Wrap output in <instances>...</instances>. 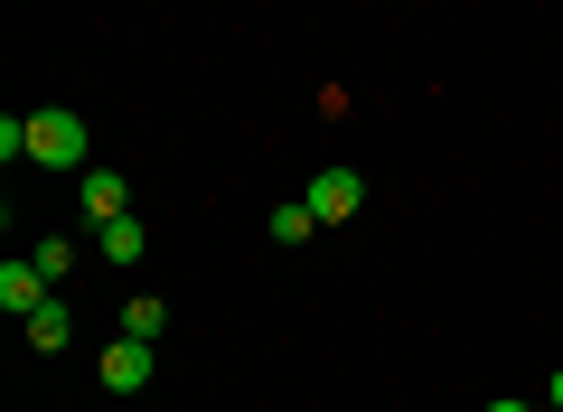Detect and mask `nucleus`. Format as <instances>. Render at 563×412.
I'll return each instance as SVG.
<instances>
[{
  "instance_id": "1",
  "label": "nucleus",
  "mask_w": 563,
  "mask_h": 412,
  "mask_svg": "<svg viewBox=\"0 0 563 412\" xmlns=\"http://www.w3.org/2000/svg\"><path fill=\"white\" fill-rule=\"evenodd\" d=\"M29 159H38V169H85V122L66 113V103L29 113Z\"/></svg>"
},
{
  "instance_id": "2",
  "label": "nucleus",
  "mask_w": 563,
  "mask_h": 412,
  "mask_svg": "<svg viewBox=\"0 0 563 412\" xmlns=\"http://www.w3.org/2000/svg\"><path fill=\"white\" fill-rule=\"evenodd\" d=\"M357 207H366V178L357 169H320V178H310V216H320V225H347Z\"/></svg>"
},
{
  "instance_id": "3",
  "label": "nucleus",
  "mask_w": 563,
  "mask_h": 412,
  "mask_svg": "<svg viewBox=\"0 0 563 412\" xmlns=\"http://www.w3.org/2000/svg\"><path fill=\"white\" fill-rule=\"evenodd\" d=\"M151 356H161L151 337H113V347H103V393H141L151 385Z\"/></svg>"
},
{
  "instance_id": "4",
  "label": "nucleus",
  "mask_w": 563,
  "mask_h": 412,
  "mask_svg": "<svg viewBox=\"0 0 563 412\" xmlns=\"http://www.w3.org/2000/svg\"><path fill=\"white\" fill-rule=\"evenodd\" d=\"M47 300H57V291H47V272H38V263H0V310H10V319L47 310Z\"/></svg>"
},
{
  "instance_id": "5",
  "label": "nucleus",
  "mask_w": 563,
  "mask_h": 412,
  "mask_svg": "<svg viewBox=\"0 0 563 412\" xmlns=\"http://www.w3.org/2000/svg\"><path fill=\"white\" fill-rule=\"evenodd\" d=\"M85 216H95V225L132 216V188H122V169H85Z\"/></svg>"
},
{
  "instance_id": "6",
  "label": "nucleus",
  "mask_w": 563,
  "mask_h": 412,
  "mask_svg": "<svg viewBox=\"0 0 563 412\" xmlns=\"http://www.w3.org/2000/svg\"><path fill=\"white\" fill-rule=\"evenodd\" d=\"M20 329H29V347H38V356H57L66 337H76V310H66V300H47V310H29Z\"/></svg>"
},
{
  "instance_id": "7",
  "label": "nucleus",
  "mask_w": 563,
  "mask_h": 412,
  "mask_svg": "<svg viewBox=\"0 0 563 412\" xmlns=\"http://www.w3.org/2000/svg\"><path fill=\"white\" fill-rule=\"evenodd\" d=\"M95 244H103V263H122V272H132V263L151 254V235H141V216H113V225H95Z\"/></svg>"
},
{
  "instance_id": "8",
  "label": "nucleus",
  "mask_w": 563,
  "mask_h": 412,
  "mask_svg": "<svg viewBox=\"0 0 563 412\" xmlns=\"http://www.w3.org/2000/svg\"><path fill=\"white\" fill-rule=\"evenodd\" d=\"M161 329H169V300L161 291H132V300H122V337H151V347H161Z\"/></svg>"
},
{
  "instance_id": "9",
  "label": "nucleus",
  "mask_w": 563,
  "mask_h": 412,
  "mask_svg": "<svg viewBox=\"0 0 563 412\" xmlns=\"http://www.w3.org/2000/svg\"><path fill=\"white\" fill-rule=\"evenodd\" d=\"M310 225H320V216H310V197H301V207H273V244H310Z\"/></svg>"
},
{
  "instance_id": "10",
  "label": "nucleus",
  "mask_w": 563,
  "mask_h": 412,
  "mask_svg": "<svg viewBox=\"0 0 563 412\" xmlns=\"http://www.w3.org/2000/svg\"><path fill=\"white\" fill-rule=\"evenodd\" d=\"M29 263H38V272H47V281H66V272H76V244H66V235H47V244H38V254H29Z\"/></svg>"
},
{
  "instance_id": "11",
  "label": "nucleus",
  "mask_w": 563,
  "mask_h": 412,
  "mask_svg": "<svg viewBox=\"0 0 563 412\" xmlns=\"http://www.w3.org/2000/svg\"><path fill=\"white\" fill-rule=\"evenodd\" d=\"M544 403H554V412H563V366H554V375H544Z\"/></svg>"
},
{
  "instance_id": "12",
  "label": "nucleus",
  "mask_w": 563,
  "mask_h": 412,
  "mask_svg": "<svg viewBox=\"0 0 563 412\" xmlns=\"http://www.w3.org/2000/svg\"><path fill=\"white\" fill-rule=\"evenodd\" d=\"M488 412H536V403H517V393H498V403H488Z\"/></svg>"
}]
</instances>
